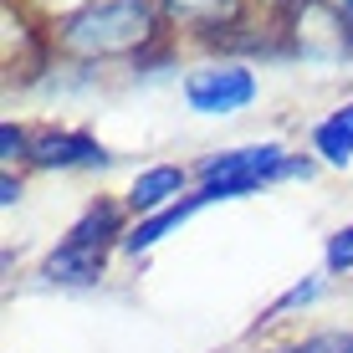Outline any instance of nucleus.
Instances as JSON below:
<instances>
[{
    "mask_svg": "<svg viewBox=\"0 0 353 353\" xmlns=\"http://www.w3.org/2000/svg\"><path fill=\"white\" fill-rule=\"evenodd\" d=\"M307 179L312 164L307 159H292L282 143H251V149H225V154H210L200 164V200L215 205V200H241V194L272 185V179Z\"/></svg>",
    "mask_w": 353,
    "mask_h": 353,
    "instance_id": "nucleus-2",
    "label": "nucleus"
},
{
    "mask_svg": "<svg viewBox=\"0 0 353 353\" xmlns=\"http://www.w3.org/2000/svg\"><path fill=\"white\" fill-rule=\"evenodd\" d=\"M318 292H323V282H318V276H312V282H302V287H292V292H287V297H282V302H276V312H287V307H302V302H312V297H318Z\"/></svg>",
    "mask_w": 353,
    "mask_h": 353,
    "instance_id": "nucleus-13",
    "label": "nucleus"
},
{
    "mask_svg": "<svg viewBox=\"0 0 353 353\" xmlns=\"http://www.w3.org/2000/svg\"><path fill=\"white\" fill-rule=\"evenodd\" d=\"M272 353H353V333H348V327H327V333L297 338V343L272 348Z\"/></svg>",
    "mask_w": 353,
    "mask_h": 353,
    "instance_id": "nucleus-10",
    "label": "nucleus"
},
{
    "mask_svg": "<svg viewBox=\"0 0 353 353\" xmlns=\"http://www.w3.org/2000/svg\"><path fill=\"white\" fill-rule=\"evenodd\" d=\"M241 10H246V0H159V16L169 26L194 31V36H215V41H225L241 26Z\"/></svg>",
    "mask_w": 353,
    "mask_h": 353,
    "instance_id": "nucleus-5",
    "label": "nucleus"
},
{
    "mask_svg": "<svg viewBox=\"0 0 353 353\" xmlns=\"http://www.w3.org/2000/svg\"><path fill=\"white\" fill-rule=\"evenodd\" d=\"M261 6H266V10H276V16H302L312 0H261Z\"/></svg>",
    "mask_w": 353,
    "mask_h": 353,
    "instance_id": "nucleus-15",
    "label": "nucleus"
},
{
    "mask_svg": "<svg viewBox=\"0 0 353 353\" xmlns=\"http://www.w3.org/2000/svg\"><path fill=\"white\" fill-rule=\"evenodd\" d=\"M31 164L36 169H108L113 154L97 139H88V133L46 128V133H36V143H31Z\"/></svg>",
    "mask_w": 353,
    "mask_h": 353,
    "instance_id": "nucleus-4",
    "label": "nucleus"
},
{
    "mask_svg": "<svg viewBox=\"0 0 353 353\" xmlns=\"http://www.w3.org/2000/svg\"><path fill=\"white\" fill-rule=\"evenodd\" d=\"M312 154L333 169H348L353 164V103H338L333 113L312 128Z\"/></svg>",
    "mask_w": 353,
    "mask_h": 353,
    "instance_id": "nucleus-8",
    "label": "nucleus"
},
{
    "mask_svg": "<svg viewBox=\"0 0 353 353\" xmlns=\"http://www.w3.org/2000/svg\"><path fill=\"white\" fill-rule=\"evenodd\" d=\"M0 200H6V205H16V200H21V179H16V174L0 179Z\"/></svg>",
    "mask_w": 353,
    "mask_h": 353,
    "instance_id": "nucleus-16",
    "label": "nucleus"
},
{
    "mask_svg": "<svg viewBox=\"0 0 353 353\" xmlns=\"http://www.w3.org/2000/svg\"><path fill=\"white\" fill-rule=\"evenodd\" d=\"M113 236H123V205H118V200H92L88 210L72 221V230L62 236V246H67V251H82V256L108 261Z\"/></svg>",
    "mask_w": 353,
    "mask_h": 353,
    "instance_id": "nucleus-6",
    "label": "nucleus"
},
{
    "mask_svg": "<svg viewBox=\"0 0 353 353\" xmlns=\"http://www.w3.org/2000/svg\"><path fill=\"white\" fill-rule=\"evenodd\" d=\"M338 41L353 52V0H338Z\"/></svg>",
    "mask_w": 353,
    "mask_h": 353,
    "instance_id": "nucleus-14",
    "label": "nucleus"
},
{
    "mask_svg": "<svg viewBox=\"0 0 353 353\" xmlns=\"http://www.w3.org/2000/svg\"><path fill=\"white\" fill-rule=\"evenodd\" d=\"M185 185H190V174H185L179 164H154V169H143V174L133 179L128 210H139L143 221H149V215H159V210H169V205H179Z\"/></svg>",
    "mask_w": 353,
    "mask_h": 353,
    "instance_id": "nucleus-7",
    "label": "nucleus"
},
{
    "mask_svg": "<svg viewBox=\"0 0 353 353\" xmlns=\"http://www.w3.org/2000/svg\"><path fill=\"white\" fill-rule=\"evenodd\" d=\"M185 103L205 118H225L241 113V108L256 103V77H251L246 62H210V67H194L185 77Z\"/></svg>",
    "mask_w": 353,
    "mask_h": 353,
    "instance_id": "nucleus-3",
    "label": "nucleus"
},
{
    "mask_svg": "<svg viewBox=\"0 0 353 353\" xmlns=\"http://www.w3.org/2000/svg\"><path fill=\"white\" fill-rule=\"evenodd\" d=\"M323 261H327V272H353V225H343L338 236H327Z\"/></svg>",
    "mask_w": 353,
    "mask_h": 353,
    "instance_id": "nucleus-11",
    "label": "nucleus"
},
{
    "mask_svg": "<svg viewBox=\"0 0 353 353\" xmlns=\"http://www.w3.org/2000/svg\"><path fill=\"white\" fill-rule=\"evenodd\" d=\"M200 205H205V200H200V190H194V194H185V200H179V205H169V210L149 215V221H139V225H133L128 236H123V251H133V256H139V251L159 246V241L169 236V230H179V225H185V221H190L194 210H200Z\"/></svg>",
    "mask_w": 353,
    "mask_h": 353,
    "instance_id": "nucleus-9",
    "label": "nucleus"
},
{
    "mask_svg": "<svg viewBox=\"0 0 353 353\" xmlns=\"http://www.w3.org/2000/svg\"><path fill=\"white\" fill-rule=\"evenodd\" d=\"M159 36V10L149 0H92L88 10H72L57 26V46L82 62L103 57H143V46Z\"/></svg>",
    "mask_w": 353,
    "mask_h": 353,
    "instance_id": "nucleus-1",
    "label": "nucleus"
},
{
    "mask_svg": "<svg viewBox=\"0 0 353 353\" xmlns=\"http://www.w3.org/2000/svg\"><path fill=\"white\" fill-rule=\"evenodd\" d=\"M31 133L26 128H16V123H6L0 128V149H6V159H31Z\"/></svg>",
    "mask_w": 353,
    "mask_h": 353,
    "instance_id": "nucleus-12",
    "label": "nucleus"
}]
</instances>
